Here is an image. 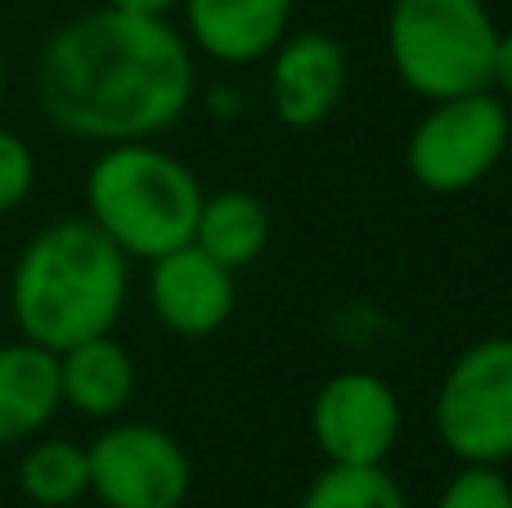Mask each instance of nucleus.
I'll return each mask as SVG.
<instances>
[{"mask_svg": "<svg viewBox=\"0 0 512 508\" xmlns=\"http://www.w3.org/2000/svg\"><path fill=\"white\" fill-rule=\"evenodd\" d=\"M405 428L400 396L369 369H342L324 378L310 401V437L328 464H387Z\"/></svg>", "mask_w": 512, "mask_h": 508, "instance_id": "obj_8", "label": "nucleus"}, {"mask_svg": "<svg viewBox=\"0 0 512 508\" xmlns=\"http://www.w3.org/2000/svg\"><path fill=\"white\" fill-rule=\"evenodd\" d=\"M86 459L90 495L104 508H180L194 486L185 446L158 423H108Z\"/></svg>", "mask_w": 512, "mask_h": 508, "instance_id": "obj_7", "label": "nucleus"}, {"mask_svg": "<svg viewBox=\"0 0 512 508\" xmlns=\"http://www.w3.org/2000/svg\"><path fill=\"white\" fill-rule=\"evenodd\" d=\"M499 23L486 0H391L387 59L409 95L454 99L490 90Z\"/></svg>", "mask_w": 512, "mask_h": 508, "instance_id": "obj_4", "label": "nucleus"}, {"mask_svg": "<svg viewBox=\"0 0 512 508\" xmlns=\"http://www.w3.org/2000/svg\"><path fill=\"white\" fill-rule=\"evenodd\" d=\"M508 140L512 113L504 95L472 90V95L436 99L409 131L405 167L427 194H468L504 162Z\"/></svg>", "mask_w": 512, "mask_h": 508, "instance_id": "obj_6", "label": "nucleus"}, {"mask_svg": "<svg viewBox=\"0 0 512 508\" xmlns=\"http://www.w3.org/2000/svg\"><path fill=\"white\" fill-rule=\"evenodd\" d=\"M203 185L153 140L104 144L86 171V221L117 243L126 261H153L194 239Z\"/></svg>", "mask_w": 512, "mask_h": 508, "instance_id": "obj_3", "label": "nucleus"}, {"mask_svg": "<svg viewBox=\"0 0 512 508\" xmlns=\"http://www.w3.org/2000/svg\"><path fill=\"white\" fill-rule=\"evenodd\" d=\"M270 108L292 131H315L337 113L351 77L342 41L319 27L288 32L270 54Z\"/></svg>", "mask_w": 512, "mask_h": 508, "instance_id": "obj_9", "label": "nucleus"}, {"mask_svg": "<svg viewBox=\"0 0 512 508\" xmlns=\"http://www.w3.org/2000/svg\"><path fill=\"white\" fill-rule=\"evenodd\" d=\"M432 508H512V482L504 468L463 464L459 473L441 486Z\"/></svg>", "mask_w": 512, "mask_h": 508, "instance_id": "obj_17", "label": "nucleus"}, {"mask_svg": "<svg viewBox=\"0 0 512 508\" xmlns=\"http://www.w3.org/2000/svg\"><path fill=\"white\" fill-rule=\"evenodd\" d=\"M270 207L252 194V189H221V194H203L198 207L194 239L212 261H221L225 270H248L265 248H270Z\"/></svg>", "mask_w": 512, "mask_h": 508, "instance_id": "obj_14", "label": "nucleus"}, {"mask_svg": "<svg viewBox=\"0 0 512 508\" xmlns=\"http://www.w3.org/2000/svg\"><path fill=\"white\" fill-rule=\"evenodd\" d=\"M432 428L459 464L504 468L512 459V333L472 342L445 369Z\"/></svg>", "mask_w": 512, "mask_h": 508, "instance_id": "obj_5", "label": "nucleus"}, {"mask_svg": "<svg viewBox=\"0 0 512 508\" xmlns=\"http://www.w3.org/2000/svg\"><path fill=\"white\" fill-rule=\"evenodd\" d=\"M32 86L45 122L72 140H158L194 104V45L167 18L104 5L45 41Z\"/></svg>", "mask_w": 512, "mask_h": 508, "instance_id": "obj_1", "label": "nucleus"}, {"mask_svg": "<svg viewBox=\"0 0 512 508\" xmlns=\"http://www.w3.org/2000/svg\"><path fill=\"white\" fill-rule=\"evenodd\" d=\"M18 491L36 508H72L90 495L86 446L68 437H32L18 459Z\"/></svg>", "mask_w": 512, "mask_h": 508, "instance_id": "obj_15", "label": "nucleus"}, {"mask_svg": "<svg viewBox=\"0 0 512 508\" xmlns=\"http://www.w3.org/2000/svg\"><path fill=\"white\" fill-rule=\"evenodd\" d=\"M490 90L512 99V32H499L495 41V68H490Z\"/></svg>", "mask_w": 512, "mask_h": 508, "instance_id": "obj_19", "label": "nucleus"}, {"mask_svg": "<svg viewBox=\"0 0 512 508\" xmlns=\"http://www.w3.org/2000/svg\"><path fill=\"white\" fill-rule=\"evenodd\" d=\"M0 99H5V50H0Z\"/></svg>", "mask_w": 512, "mask_h": 508, "instance_id": "obj_21", "label": "nucleus"}, {"mask_svg": "<svg viewBox=\"0 0 512 508\" xmlns=\"http://www.w3.org/2000/svg\"><path fill=\"white\" fill-rule=\"evenodd\" d=\"M149 306L176 338H212L234 315V270L212 261L198 243L162 252L149 261Z\"/></svg>", "mask_w": 512, "mask_h": 508, "instance_id": "obj_10", "label": "nucleus"}, {"mask_svg": "<svg viewBox=\"0 0 512 508\" xmlns=\"http://www.w3.org/2000/svg\"><path fill=\"white\" fill-rule=\"evenodd\" d=\"M59 410V351L27 338L0 342V446H27Z\"/></svg>", "mask_w": 512, "mask_h": 508, "instance_id": "obj_12", "label": "nucleus"}, {"mask_svg": "<svg viewBox=\"0 0 512 508\" xmlns=\"http://www.w3.org/2000/svg\"><path fill=\"white\" fill-rule=\"evenodd\" d=\"M297 0H180L185 41L225 68L261 63L288 36Z\"/></svg>", "mask_w": 512, "mask_h": 508, "instance_id": "obj_11", "label": "nucleus"}, {"mask_svg": "<svg viewBox=\"0 0 512 508\" xmlns=\"http://www.w3.org/2000/svg\"><path fill=\"white\" fill-rule=\"evenodd\" d=\"M135 387H140L135 360L113 333H99V338H86L77 347L59 351L63 405L81 419H122L126 405L135 401Z\"/></svg>", "mask_w": 512, "mask_h": 508, "instance_id": "obj_13", "label": "nucleus"}, {"mask_svg": "<svg viewBox=\"0 0 512 508\" xmlns=\"http://www.w3.org/2000/svg\"><path fill=\"white\" fill-rule=\"evenodd\" d=\"M131 270L117 243L86 216H59L27 239L9 275V315L18 338L68 351L113 333L126 311Z\"/></svg>", "mask_w": 512, "mask_h": 508, "instance_id": "obj_2", "label": "nucleus"}, {"mask_svg": "<svg viewBox=\"0 0 512 508\" xmlns=\"http://www.w3.org/2000/svg\"><path fill=\"white\" fill-rule=\"evenodd\" d=\"M36 189V153L18 131L0 126V216L18 212Z\"/></svg>", "mask_w": 512, "mask_h": 508, "instance_id": "obj_18", "label": "nucleus"}, {"mask_svg": "<svg viewBox=\"0 0 512 508\" xmlns=\"http://www.w3.org/2000/svg\"><path fill=\"white\" fill-rule=\"evenodd\" d=\"M113 9H126V14H149V18H167L180 9V0H104Z\"/></svg>", "mask_w": 512, "mask_h": 508, "instance_id": "obj_20", "label": "nucleus"}, {"mask_svg": "<svg viewBox=\"0 0 512 508\" xmlns=\"http://www.w3.org/2000/svg\"><path fill=\"white\" fill-rule=\"evenodd\" d=\"M301 508H409L400 482L387 473V464L351 468L328 464L301 495Z\"/></svg>", "mask_w": 512, "mask_h": 508, "instance_id": "obj_16", "label": "nucleus"}]
</instances>
